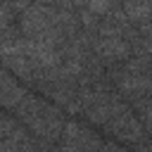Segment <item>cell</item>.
I'll return each instance as SVG.
<instances>
[{"instance_id": "obj_1", "label": "cell", "mask_w": 152, "mask_h": 152, "mask_svg": "<svg viewBox=\"0 0 152 152\" xmlns=\"http://www.w3.org/2000/svg\"><path fill=\"white\" fill-rule=\"evenodd\" d=\"M12 116L38 140H48V142H59L64 126L69 121V116L52 104L50 100H45L43 95L28 90V95L19 102V107L12 112Z\"/></svg>"}, {"instance_id": "obj_4", "label": "cell", "mask_w": 152, "mask_h": 152, "mask_svg": "<svg viewBox=\"0 0 152 152\" xmlns=\"http://www.w3.org/2000/svg\"><path fill=\"white\" fill-rule=\"evenodd\" d=\"M121 10H124V14L128 17V21L133 26L152 21V2H124Z\"/></svg>"}, {"instance_id": "obj_2", "label": "cell", "mask_w": 152, "mask_h": 152, "mask_svg": "<svg viewBox=\"0 0 152 152\" xmlns=\"http://www.w3.org/2000/svg\"><path fill=\"white\" fill-rule=\"evenodd\" d=\"M93 55H95L107 69H112V66H119V64L128 62V59L133 57V48H131V43L124 40V38H100V36L95 33Z\"/></svg>"}, {"instance_id": "obj_3", "label": "cell", "mask_w": 152, "mask_h": 152, "mask_svg": "<svg viewBox=\"0 0 152 152\" xmlns=\"http://www.w3.org/2000/svg\"><path fill=\"white\" fill-rule=\"evenodd\" d=\"M26 95H28V88L0 64V109L12 114Z\"/></svg>"}, {"instance_id": "obj_5", "label": "cell", "mask_w": 152, "mask_h": 152, "mask_svg": "<svg viewBox=\"0 0 152 152\" xmlns=\"http://www.w3.org/2000/svg\"><path fill=\"white\" fill-rule=\"evenodd\" d=\"M83 7L88 10V12H93L95 17H107L114 7H116V2H100V0H95V2H83Z\"/></svg>"}, {"instance_id": "obj_6", "label": "cell", "mask_w": 152, "mask_h": 152, "mask_svg": "<svg viewBox=\"0 0 152 152\" xmlns=\"http://www.w3.org/2000/svg\"><path fill=\"white\" fill-rule=\"evenodd\" d=\"M10 14H14V5H0V19H5Z\"/></svg>"}]
</instances>
